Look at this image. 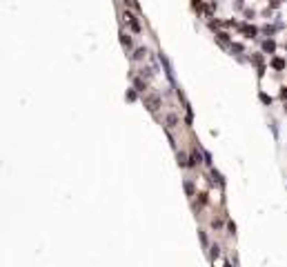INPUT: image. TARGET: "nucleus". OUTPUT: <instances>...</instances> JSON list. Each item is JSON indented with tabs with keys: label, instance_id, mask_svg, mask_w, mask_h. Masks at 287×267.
I'll list each match as a JSON object with an SVG mask.
<instances>
[{
	"label": "nucleus",
	"instance_id": "f257e3e1",
	"mask_svg": "<svg viewBox=\"0 0 287 267\" xmlns=\"http://www.w3.org/2000/svg\"><path fill=\"white\" fill-rule=\"evenodd\" d=\"M274 67H276V69H280V67H283V60H278V58H276V60H274Z\"/></svg>",
	"mask_w": 287,
	"mask_h": 267
}]
</instances>
